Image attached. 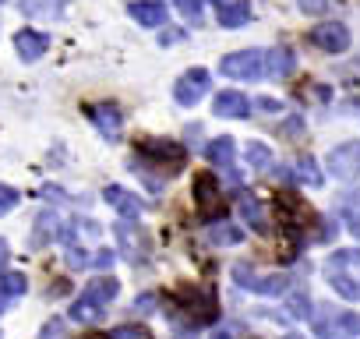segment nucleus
<instances>
[{
    "mask_svg": "<svg viewBox=\"0 0 360 339\" xmlns=\"http://www.w3.org/2000/svg\"><path fill=\"white\" fill-rule=\"evenodd\" d=\"M237 209H240V219L248 223V226H255V230H269L265 226V212H262V202L251 195V191H244L240 198H237Z\"/></svg>",
    "mask_w": 360,
    "mask_h": 339,
    "instance_id": "nucleus-19",
    "label": "nucleus"
},
{
    "mask_svg": "<svg viewBox=\"0 0 360 339\" xmlns=\"http://www.w3.org/2000/svg\"><path fill=\"white\" fill-rule=\"evenodd\" d=\"M314 335L318 339H356L360 335V314L356 311H339V307H314L311 314Z\"/></svg>",
    "mask_w": 360,
    "mask_h": 339,
    "instance_id": "nucleus-2",
    "label": "nucleus"
},
{
    "mask_svg": "<svg viewBox=\"0 0 360 339\" xmlns=\"http://www.w3.org/2000/svg\"><path fill=\"white\" fill-rule=\"evenodd\" d=\"M244 159H248L255 170H269V166H272V152H269L265 141H248V145H244Z\"/></svg>",
    "mask_w": 360,
    "mask_h": 339,
    "instance_id": "nucleus-23",
    "label": "nucleus"
},
{
    "mask_svg": "<svg viewBox=\"0 0 360 339\" xmlns=\"http://www.w3.org/2000/svg\"><path fill=\"white\" fill-rule=\"evenodd\" d=\"M311 43L325 53H342L349 46V29L342 22H321L318 29H311Z\"/></svg>",
    "mask_w": 360,
    "mask_h": 339,
    "instance_id": "nucleus-7",
    "label": "nucleus"
},
{
    "mask_svg": "<svg viewBox=\"0 0 360 339\" xmlns=\"http://www.w3.org/2000/svg\"><path fill=\"white\" fill-rule=\"evenodd\" d=\"M103 195H106V202H110V205H113V209H117L120 216H127V219H138V212H141V202H138V198H134L131 191H124V188L110 184V188H106Z\"/></svg>",
    "mask_w": 360,
    "mask_h": 339,
    "instance_id": "nucleus-16",
    "label": "nucleus"
},
{
    "mask_svg": "<svg viewBox=\"0 0 360 339\" xmlns=\"http://www.w3.org/2000/svg\"><path fill=\"white\" fill-rule=\"evenodd\" d=\"M127 15H131L138 25H145V29L166 25V8L159 4V0H131V4H127Z\"/></svg>",
    "mask_w": 360,
    "mask_h": 339,
    "instance_id": "nucleus-11",
    "label": "nucleus"
},
{
    "mask_svg": "<svg viewBox=\"0 0 360 339\" xmlns=\"http://www.w3.org/2000/svg\"><path fill=\"white\" fill-rule=\"evenodd\" d=\"M53 226H57V219L50 216V212H43L39 219H36V234H32V244L39 248V244H46L50 237H53Z\"/></svg>",
    "mask_w": 360,
    "mask_h": 339,
    "instance_id": "nucleus-27",
    "label": "nucleus"
},
{
    "mask_svg": "<svg viewBox=\"0 0 360 339\" xmlns=\"http://www.w3.org/2000/svg\"><path fill=\"white\" fill-rule=\"evenodd\" d=\"M212 113L216 117H251V103H248V96L226 89V92H219L212 99Z\"/></svg>",
    "mask_w": 360,
    "mask_h": 339,
    "instance_id": "nucleus-14",
    "label": "nucleus"
},
{
    "mask_svg": "<svg viewBox=\"0 0 360 339\" xmlns=\"http://www.w3.org/2000/svg\"><path fill=\"white\" fill-rule=\"evenodd\" d=\"M103 318V304H96L92 297H78L75 304H71V321H82V325H89V321H99Z\"/></svg>",
    "mask_w": 360,
    "mask_h": 339,
    "instance_id": "nucleus-21",
    "label": "nucleus"
},
{
    "mask_svg": "<svg viewBox=\"0 0 360 339\" xmlns=\"http://www.w3.org/2000/svg\"><path fill=\"white\" fill-rule=\"evenodd\" d=\"M349 234L360 237V216H349Z\"/></svg>",
    "mask_w": 360,
    "mask_h": 339,
    "instance_id": "nucleus-38",
    "label": "nucleus"
},
{
    "mask_svg": "<svg viewBox=\"0 0 360 339\" xmlns=\"http://www.w3.org/2000/svg\"><path fill=\"white\" fill-rule=\"evenodd\" d=\"M64 258H68V265H71V269H85V262H89V258H85V251H82L78 244H68V255H64Z\"/></svg>",
    "mask_w": 360,
    "mask_h": 339,
    "instance_id": "nucleus-31",
    "label": "nucleus"
},
{
    "mask_svg": "<svg viewBox=\"0 0 360 339\" xmlns=\"http://www.w3.org/2000/svg\"><path fill=\"white\" fill-rule=\"evenodd\" d=\"M82 339H110V335H82Z\"/></svg>",
    "mask_w": 360,
    "mask_h": 339,
    "instance_id": "nucleus-43",
    "label": "nucleus"
},
{
    "mask_svg": "<svg viewBox=\"0 0 360 339\" xmlns=\"http://www.w3.org/2000/svg\"><path fill=\"white\" fill-rule=\"evenodd\" d=\"M0 293H4L8 300L22 297L25 293V276L22 272H4V276H0Z\"/></svg>",
    "mask_w": 360,
    "mask_h": 339,
    "instance_id": "nucleus-24",
    "label": "nucleus"
},
{
    "mask_svg": "<svg viewBox=\"0 0 360 339\" xmlns=\"http://www.w3.org/2000/svg\"><path fill=\"white\" fill-rule=\"evenodd\" d=\"M297 166H300V170H297V177H300V181H304V184H311V188H318V184H321V181H325V177H321V174H318V162H314V159H311V155H304V159H300V162H297Z\"/></svg>",
    "mask_w": 360,
    "mask_h": 339,
    "instance_id": "nucleus-26",
    "label": "nucleus"
},
{
    "mask_svg": "<svg viewBox=\"0 0 360 339\" xmlns=\"http://www.w3.org/2000/svg\"><path fill=\"white\" fill-rule=\"evenodd\" d=\"M307 15H321L325 8H328V0H304V4H300Z\"/></svg>",
    "mask_w": 360,
    "mask_h": 339,
    "instance_id": "nucleus-33",
    "label": "nucleus"
},
{
    "mask_svg": "<svg viewBox=\"0 0 360 339\" xmlns=\"http://www.w3.org/2000/svg\"><path fill=\"white\" fill-rule=\"evenodd\" d=\"M46 46H50V39L43 36V32H36V29H22V32H15V50H18V57L22 60H39L43 53H46Z\"/></svg>",
    "mask_w": 360,
    "mask_h": 339,
    "instance_id": "nucleus-13",
    "label": "nucleus"
},
{
    "mask_svg": "<svg viewBox=\"0 0 360 339\" xmlns=\"http://www.w3.org/2000/svg\"><path fill=\"white\" fill-rule=\"evenodd\" d=\"M180 36H184V32H162V43H176Z\"/></svg>",
    "mask_w": 360,
    "mask_h": 339,
    "instance_id": "nucleus-39",
    "label": "nucleus"
},
{
    "mask_svg": "<svg viewBox=\"0 0 360 339\" xmlns=\"http://www.w3.org/2000/svg\"><path fill=\"white\" fill-rule=\"evenodd\" d=\"M325 279L332 283V290L346 300H360V251H335L325 262Z\"/></svg>",
    "mask_w": 360,
    "mask_h": 339,
    "instance_id": "nucleus-1",
    "label": "nucleus"
},
{
    "mask_svg": "<svg viewBox=\"0 0 360 339\" xmlns=\"http://www.w3.org/2000/svg\"><path fill=\"white\" fill-rule=\"evenodd\" d=\"M110 265H113V251H106V248H103V251L96 255V269H110Z\"/></svg>",
    "mask_w": 360,
    "mask_h": 339,
    "instance_id": "nucleus-35",
    "label": "nucleus"
},
{
    "mask_svg": "<svg viewBox=\"0 0 360 339\" xmlns=\"http://www.w3.org/2000/svg\"><path fill=\"white\" fill-rule=\"evenodd\" d=\"M117 293H120V283H117L113 276H103V279L89 283V290H85V297H92L96 304H110Z\"/></svg>",
    "mask_w": 360,
    "mask_h": 339,
    "instance_id": "nucleus-22",
    "label": "nucleus"
},
{
    "mask_svg": "<svg viewBox=\"0 0 360 339\" xmlns=\"http://www.w3.org/2000/svg\"><path fill=\"white\" fill-rule=\"evenodd\" d=\"M110 339H152V335H148L141 325H124V328H117Z\"/></svg>",
    "mask_w": 360,
    "mask_h": 339,
    "instance_id": "nucleus-30",
    "label": "nucleus"
},
{
    "mask_svg": "<svg viewBox=\"0 0 360 339\" xmlns=\"http://www.w3.org/2000/svg\"><path fill=\"white\" fill-rule=\"evenodd\" d=\"M332 237H335V223H325L321 226V241H332Z\"/></svg>",
    "mask_w": 360,
    "mask_h": 339,
    "instance_id": "nucleus-37",
    "label": "nucleus"
},
{
    "mask_svg": "<svg viewBox=\"0 0 360 339\" xmlns=\"http://www.w3.org/2000/svg\"><path fill=\"white\" fill-rule=\"evenodd\" d=\"M233 279H237L244 290L262 293V297H279V293L290 290V276H255L251 265H237V269H233Z\"/></svg>",
    "mask_w": 360,
    "mask_h": 339,
    "instance_id": "nucleus-3",
    "label": "nucleus"
},
{
    "mask_svg": "<svg viewBox=\"0 0 360 339\" xmlns=\"http://www.w3.org/2000/svg\"><path fill=\"white\" fill-rule=\"evenodd\" d=\"M176 297L188 304L184 311H191V314H195V321H216V293L198 290V286H180V290H176Z\"/></svg>",
    "mask_w": 360,
    "mask_h": 339,
    "instance_id": "nucleus-8",
    "label": "nucleus"
},
{
    "mask_svg": "<svg viewBox=\"0 0 360 339\" xmlns=\"http://www.w3.org/2000/svg\"><path fill=\"white\" fill-rule=\"evenodd\" d=\"M209 89V71L205 68H191L184 78L176 82V89H173V99L180 103V106H195L198 99H202V92Z\"/></svg>",
    "mask_w": 360,
    "mask_h": 339,
    "instance_id": "nucleus-9",
    "label": "nucleus"
},
{
    "mask_svg": "<svg viewBox=\"0 0 360 339\" xmlns=\"http://www.w3.org/2000/svg\"><path fill=\"white\" fill-rule=\"evenodd\" d=\"M141 155H148L152 162H162L166 166V174H173L176 166H184L188 159V148L180 145V141H169V138H155V141H141L138 145Z\"/></svg>",
    "mask_w": 360,
    "mask_h": 339,
    "instance_id": "nucleus-6",
    "label": "nucleus"
},
{
    "mask_svg": "<svg viewBox=\"0 0 360 339\" xmlns=\"http://www.w3.org/2000/svg\"><path fill=\"white\" fill-rule=\"evenodd\" d=\"M22 202V195L15 191V188H8V184H0V216H4V212H11L15 205Z\"/></svg>",
    "mask_w": 360,
    "mask_h": 339,
    "instance_id": "nucleus-28",
    "label": "nucleus"
},
{
    "mask_svg": "<svg viewBox=\"0 0 360 339\" xmlns=\"http://www.w3.org/2000/svg\"><path fill=\"white\" fill-rule=\"evenodd\" d=\"M209 241L216 248H233V244L244 241V230L233 226V223H216V226H209Z\"/></svg>",
    "mask_w": 360,
    "mask_h": 339,
    "instance_id": "nucleus-20",
    "label": "nucleus"
},
{
    "mask_svg": "<svg viewBox=\"0 0 360 339\" xmlns=\"http://www.w3.org/2000/svg\"><path fill=\"white\" fill-rule=\"evenodd\" d=\"M212 339H230V332H226V328H219V332H216Z\"/></svg>",
    "mask_w": 360,
    "mask_h": 339,
    "instance_id": "nucleus-41",
    "label": "nucleus"
},
{
    "mask_svg": "<svg viewBox=\"0 0 360 339\" xmlns=\"http://www.w3.org/2000/svg\"><path fill=\"white\" fill-rule=\"evenodd\" d=\"M64 335V321L60 318H53V321H46V328H43V335L39 339H60Z\"/></svg>",
    "mask_w": 360,
    "mask_h": 339,
    "instance_id": "nucleus-32",
    "label": "nucleus"
},
{
    "mask_svg": "<svg viewBox=\"0 0 360 339\" xmlns=\"http://www.w3.org/2000/svg\"><path fill=\"white\" fill-rule=\"evenodd\" d=\"M258 110H269V113H279V110H283V103H279V99H269V96H262V99H258Z\"/></svg>",
    "mask_w": 360,
    "mask_h": 339,
    "instance_id": "nucleus-34",
    "label": "nucleus"
},
{
    "mask_svg": "<svg viewBox=\"0 0 360 339\" xmlns=\"http://www.w3.org/2000/svg\"><path fill=\"white\" fill-rule=\"evenodd\" d=\"M8 304H11V300H8V297H4V293H0V311H4V307H8Z\"/></svg>",
    "mask_w": 360,
    "mask_h": 339,
    "instance_id": "nucleus-42",
    "label": "nucleus"
},
{
    "mask_svg": "<svg viewBox=\"0 0 360 339\" xmlns=\"http://www.w3.org/2000/svg\"><path fill=\"white\" fill-rule=\"evenodd\" d=\"M223 75L226 78H262L265 75V53L262 50H240V53H230L223 57Z\"/></svg>",
    "mask_w": 360,
    "mask_h": 339,
    "instance_id": "nucleus-4",
    "label": "nucleus"
},
{
    "mask_svg": "<svg viewBox=\"0 0 360 339\" xmlns=\"http://www.w3.org/2000/svg\"><path fill=\"white\" fill-rule=\"evenodd\" d=\"M43 195H46L50 202H64V191H60L57 184H50V188H43Z\"/></svg>",
    "mask_w": 360,
    "mask_h": 339,
    "instance_id": "nucleus-36",
    "label": "nucleus"
},
{
    "mask_svg": "<svg viewBox=\"0 0 360 339\" xmlns=\"http://www.w3.org/2000/svg\"><path fill=\"white\" fill-rule=\"evenodd\" d=\"M195 202H198V209H202L205 216H212V212L223 209V202H219V184H216V177L209 174V170L195 177Z\"/></svg>",
    "mask_w": 360,
    "mask_h": 339,
    "instance_id": "nucleus-10",
    "label": "nucleus"
},
{
    "mask_svg": "<svg viewBox=\"0 0 360 339\" xmlns=\"http://www.w3.org/2000/svg\"><path fill=\"white\" fill-rule=\"evenodd\" d=\"M325 170L332 177H360V141H342L325 155Z\"/></svg>",
    "mask_w": 360,
    "mask_h": 339,
    "instance_id": "nucleus-5",
    "label": "nucleus"
},
{
    "mask_svg": "<svg viewBox=\"0 0 360 339\" xmlns=\"http://www.w3.org/2000/svg\"><path fill=\"white\" fill-rule=\"evenodd\" d=\"M216 18H219L223 29H240L251 18V4H248V0H230V4H219Z\"/></svg>",
    "mask_w": 360,
    "mask_h": 339,
    "instance_id": "nucleus-17",
    "label": "nucleus"
},
{
    "mask_svg": "<svg viewBox=\"0 0 360 339\" xmlns=\"http://www.w3.org/2000/svg\"><path fill=\"white\" fill-rule=\"evenodd\" d=\"M216 4H223V0H216Z\"/></svg>",
    "mask_w": 360,
    "mask_h": 339,
    "instance_id": "nucleus-44",
    "label": "nucleus"
},
{
    "mask_svg": "<svg viewBox=\"0 0 360 339\" xmlns=\"http://www.w3.org/2000/svg\"><path fill=\"white\" fill-rule=\"evenodd\" d=\"M176 8H180V15H184L188 22L202 18V0H176Z\"/></svg>",
    "mask_w": 360,
    "mask_h": 339,
    "instance_id": "nucleus-29",
    "label": "nucleus"
},
{
    "mask_svg": "<svg viewBox=\"0 0 360 339\" xmlns=\"http://www.w3.org/2000/svg\"><path fill=\"white\" fill-rule=\"evenodd\" d=\"M8 262V241H0V265Z\"/></svg>",
    "mask_w": 360,
    "mask_h": 339,
    "instance_id": "nucleus-40",
    "label": "nucleus"
},
{
    "mask_svg": "<svg viewBox=\"0 0 360 339\" xmlns=\"http://www.w3.org/2000/svg\"><path fill=\"white\" fill-rule=\"evenodd\" d=\"M286 314H290V318H307V314H311V297H307V290L290 293V300H286Z\"/></svg>",
    "mask_w": 360,
    "mask_h": 339,
    "instance_id": "nucleus-25",
    "label": "nucleus"
},
{
    "mask_svg": "<svg viewBox=\"0 0 360 339\" xmlns=\"http://www.w3.org/2000/svg\"><path fill=\"white\" fill-rule=\"evenodd\" d=\"M293 68H297V53L290 46H276V50L265 53V75L269 78H290Z\"/></svg>",
    "mask_w": 360,
    "mask_h": 339,
    "instance_id": "nucleus-15",
    "label": "nucleus"
},
{
    "mask_svg": "<svg viewBox=\"0 0 360 339\" xmlns=\"http://www.w3.org/2000/svg\"><path fill=\"white\" fill-rule=\"evenodd\" d=\"M92 124L99 127V134H103L106 141H117V138H120V127H124V113H120L117 106L103 103V106H92Z\"/></svg>",
    "mask_w": 360,
    "mask_h": 339,
    "instance_id": "nucleus-12",
    "label": "nucleus"
},
{
    "mask_svg": "<svg viewBox=\"0 0 360 339\" xmlns=\"http://www.w3.org/2000/svg\"><path fill=\"white\" fill-rule=\"evenodd\" d=\"M233 155H237V145H233V138H212L209 145H205V159L212 162V166H230L233 162Z\"/></svg>",
    "mask_w": 360,
    "mask_h": 339,
    "instance_id": "nucleus-18",
    "label": "nucleus"
}]
</instances>
